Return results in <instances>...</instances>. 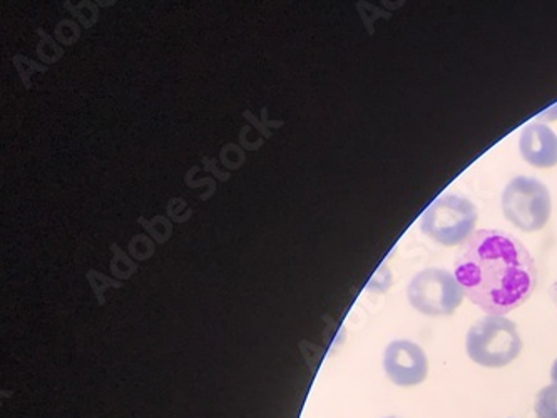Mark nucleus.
<instances>
[{
	"label": "nucleus",
	"mask_w": 557,
	"mask_h": 418,
	"mask_svg": "<svg viewBox=\"0 0 557 418\" xmlns=\"http://www.w3.org/2000/svg\"><path fill=\"white\" fill-rule=\"evenodd\" d=\"M385 418H400V417H385Z\"/></svg>",
	"instance_id": "nucleus-11"
},
{
	"label": "nucleus",
	"mask_w": 557,
	"mask_h": 418,
	"mask_svg": "<svg viewBox=\"0 0 557 418\" xmlns=\"http://www.w3.org/2000/svg\"><path fill=\"white\" fill-rule=\"evenodd\" d=\"M466 351L481 367L504 368L521 355L522 339L515 321L487 315L467 332Z\"/></svg>",
	"instance_id": "nucleus-2"
},
{
	"label": "nucleus",
	"mask_w": 557,
	"mask_h": 418,
	"mask_svg": "<svg viewBox=\"0 0 557 418\" xmlns=\"http://www.w3.org/2000/svg\"><path fill=\"white\" fill-rule=\"evenodd\" d=\"M503 213L524 233L543 230L553 213V199L546 184L536 177L518 176L503 193Z\"/></svg>",
	"instance_id": "nucleus-4"
},
{
	"label": "nucleus",
	"mask_w": 557,
	"mask_h": 418,
	"mask_svg": "<svg viewBox=\"0 0 557 418\" xmlns=\"http://www.w3.org/2000/svg\"><path fill=\"white\" fill-rule=\"evenodd\" d=\"M454 274L463 295L493 317H506L531 298L537 267L529 249L506 231L479 230L459 246Z\"/></svg>",
	"instance_id": "nucleus-1"
},
{
	"label": "nucleus",
	"mask_w": 557,
	"mask_h": 418,
	"mask_svg": "<svg viewBox=\"0 0 557 418\" xmlns=\"http://www.w3.org/2000/svg\"><path fill=\"white\" fill-rule=\"evenodd\" d=\"M522 159L531 167L549 170L557 167V134L543 123H531L519 139Z\"/></svg>",
	"instance_id": "nucleus-7"
},
{
	"label": "nucleus",
	"mask_w": 557,
	"mask_h": 418,
	"mask_svg": "<svg viewBox=\"0 0 557 418\" xmlns=\"http://www.w3.org/2000/svg\"><path fill=\"white\" fill-rule=\"evenodd\" d=\"M550 380H553V383H557V358L553 364V368H550Z\"/></svg>",
	"instance_id": "nucleus-9"
},
{
	"label": "nucleus",
	"mask_w": 557,
	"mask_h": 418,
	"mask_svg": "<svg viewBox=\"0 0 557 418\" xmlns=\"http://www.w3.org/2000/svg\"><path fill=\"white\" fill-rule=\"evenodd\" d=\"M478 208L471 199L444 195L423 211L420 230L442 246H460L474 235Z\"/></svg>",
	"instance_id": "nucleus-3"
},
{
	"label": "nucleus",
	"mask_w": 557,
	"mask_h": 418,
	"mask_svg": "<svg viewBox=\"0 0 557 418\" xmlns=\"http://www.w3.org/2000/svg\"><path fill=\"white\" fill-rule=\"evenodd\" d=\"M550 295H553V299L556 302L557 307V282L554 283L553 288H550Z\"/></svg>",
	"instance_id": "nucleus-10"
},
{
	"label": "nucleus",
	"mask_w": 557,
	"mask_h": 418,
	"mask_svg": "<svg viewBox=\"0 0 557 418\" xmlns=\"http://www.w3.org/2000/svg\"><path fill=\"white\" fill-rule=\"evenodd\" d=\"M534 411L537 418H557V383H550L537 393Z\"/></svg>",
	"instance_id": "nucleus-8"
},
{
	"label": "nucleus",
	"mask_w": 557,
	"mask_h": 418,
	"mask_svg": "<svg viewBox=\"0 0 557 418\" xmlns=\"http://www.w3.org/2000/svg\"><path fill=\"white\" fill-rule=\"evenodd\" d=\"M413 310L425 317H450L462 305L463 295L456 274L442 268L419 271L407 286Z\"/></svg>",
	"instance_id": "nucleus-5"
},
{
	"label": "nucleus",
	"mask_w": 557,
	"mask_h": 418,
	"mask_svg": "<svg viewBox=\"0 0 557 418\" xmlns=\"http://www.w3.org/2000/svg\"><path fill=\"white\" fill-rule=\"evenodd\" d=\"M384 368L388 380L397 386H417L429 376V358L422 346L410 340H395L387 346Z\"/></svg>",
	"instance_id": "nucleus-6"
}]
</instances>
